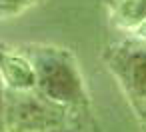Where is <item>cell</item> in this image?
<instances>
[{
  "label": "cell",
  "mask_w": 146,
  "mask_h": 132,
  "mask_svg": "<svg viewBox=\"0 0 146 132\" xmlns=\"http://www.w3.org/2000/svg\"><path fill=\"white\" fill-rule=\"evenodd\" d=\"M4 110H6V82L0 72V130H4Z\"/></svg>",
  "instance_id": "obj_5"
},
{
  "label": "cell",
  "mask_w": 146,
  "mask_h": 132,
  "mask_svg": "<svg viewBox=\"0 0 146 132\" xmlns=\"http://www.w3.org/2000/svg\"><path fill=\"white\" fill-rule=\"evenodd\" d=\"M34 2H38V0H0V18L20 14L22 10H26Z\"/></svg>",
  "instance_id": "obj_4"
},
{
  "label": "cell",
  "mask_w": 146,
  "mask_h": 132,
  "mask_svg": "<svg viewBox=\"0 0 146 132\" xmlns=\"http://www.w3.org/2000/svg\"><path fill=\"white\" fill-rule=\"evenodd\" d=\"M34 90L60 108H82L86 90L72 56L60 48H38L28 56Z\"/></svg>",
  "instance_id": "obj_1"
},
{
  "label": "cell",
  "mask_w": 146,
  "mask_h": 132,
  "mask_svg": "<svg viewBox=\"0 0 146 132\" xmlns=\"http://www.w3.org/2000/svg\"><path fill=\"white\" fill-rule=\"evenodd\" d=\"M136 108H138V114H140V118H142V122H144V128H146V102L138 104Z\"/></svg>",
  "instance_id": "obj_6"
},
{
  "label": "cell",
  "mask_w": 146,
  "mask_h": 132,
  "mask_svg": "<svg viewBox=\"0 0 146 132\" xmlns=\"http://www.w3.org/2000/svg\"><path fill=\"white\" fill-rule=\"evenodd\" d=\"M106 62L124 92L138 106L146 102V44H118L108 48Z\"/></svg>",
  "instance_id": "obj_3"
},
{
  "label": "cell",
  "mask_w": 146,
  "mask_h": 132,
  "mask_svg": "<svg viewBox=\"0 0 146 132\" xmlns=\"http://www.w3.org/2000/svg\"><path fill=\"white\" fill-rule=\"evenodd\" d=\"M66 108H60L40 96L34 88L12 90L6 88L4 130L8 132H46L68 126Z\"/></svg>",
  "instance_id": "obj_2"
},
{
  "label": "cell",
  "mask_w": 146,
  "mask_h": 132,
  "mask_svg": "<svg viewBox=\"0 0 146 132\" xmlns=\"http://www.w3.org/2000/svg\"><path fill=\"white\" fill-rule=\"evenodd\" d=\"M46 132H78L72 126H62V128H54V130H46Z\"/></svg>",
  "instance_id": "obj_7"
}]
</instances>
